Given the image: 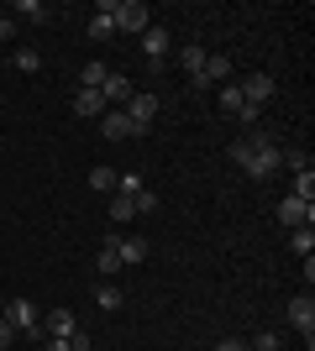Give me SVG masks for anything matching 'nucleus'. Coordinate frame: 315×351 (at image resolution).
I'll return each instance as SVG.
<instances>
[{"instance_id":"4468645a","label":"nucleus","mask_w":315,"mask_h":351,"mask_svg":"<svg viewBox=\"0 0 315 351\" xmlns=\"http://www.w3.org/2000/svg\"><path fill=\"white\" fill-rule=\"evenodd\" d=\"M205 58H210V53H205L200 43H184V47H179V69L189 73V79H195V73L205 69Z\"/></svg>"},{"instance_id":"473e14b6","label":"nucleus","mask_w":315,"mask_h":351,"mask_svg":"<svg viewBox=\"0 0 315 351\" xmlns=\"http://www.w3.org/2000/svg\"><path fill=\"white\" fill-rule=\"evenodd\" d=\"M43 351H69V341H63V336H47V341H43Z\"/></svg>"},{"instance_id":"5701e85b","label":"nucleus","mask_w":315,"mask_h":351,"mask_svg":"<svg viewBox=\"0 0 315 351\" xmlns=\"http://www.w3.org/2000/svg\"><path fill=\"white\" fill-rule=\"evenodd\" d=\"M294 199L315 205V173H310V168H305V173H294Z\"/></svg>"},{"instance_id":"423d86ee","label":"nucleus","mask_w":315,"mask_h":351,"mask_svg":"<svg viewBox=\"0 0 315 351\" xmlns=\"http://www.w3.org/2000/svg\"><path fill=\"white\" fill-rule=\"evenodd\" d=\"M289 325L305 336V346L315 341V299L310 293H300V299H289Z\"/></svg>"},{"instance_id":"4be33fe9","label":"nucleus","mask_w":315,"mask_h":351,"mask_svg":"<svg viewBox=\"0 0 315 351\" xmlns=\"http://www.w3.org/2000/svg\"><path fill=\"white\" fill-rule=\"evenodd\" d=\"M11 16H21V21H47V5L43 0H21V5H11Z\"/></svg>"},{"instance_id":"c756f323","label":"nucleus","mask_w":315,"mask_h":351,"mask_svg":"<svg viewBox=\"0 0 315 351\" xmlns=\"http://www.w3.org/2000/svg\"><path fill=\"white\" fill-rule=\"evenodd\" d=\"M69 351H95V346H90V336H84V330H74V336H69Z\"/></svg>"},{"instance_id":"9b49d317","label":"nucleus","mask_w":315,"mask_h":351,"mask_svg":"<svg viewBox=\"0 0 315 351\" xmlns=\"http://www.w3.org/2000/svg\"><path fill=\"white\" fill-rule=\"evenodd\" d=\"M100 132H105V142H132V121H126V110H105Z\"/></svg>"},{"instance_id":"2f4dec72","label":"nucleus","mask_w":315,"mask_h":351,"mask_svg":"<svg viewBox=\"0 0 315 351\" xmlns=\"http://www.w3.org/2000/svg\"><path fill=\"white\" fill-rule=\"evenodd\" d=\"M215 351H253V346H247V341H237V336H231V341H221V346H215Z\"/></svg>"},{"instance_id":"cd10ccee","label":"nucleus","mask_w":315,"mask_h":351,"mask_svg":"<svg viewBox=\"0 0 315 351\" xmlns=\"http://www.w3.org/2000/svg\"><path fill=\"white\" fill-rule=\"evenodd\" d=\"M137 189H142V178H137V173H116V194H126V199H132Z\"/></svg>"},{"instance_id":"c85d7f7f","label":"nucleus","mask_w":315,"mask_h":351,"mask_svg":"<svg viewBox=\"0 0 315 351\" xmlns=\"http://www.w3.org/2000/svg\"><path fill=\"white\" fill-rule=\"evenodd\" d=\"M257 116H263L257 105H242V110H237V126H257Z\"/></svg>"},{"instance_id":"9d476101","label":"nucleus","mask_w":315,"mask_h":351,"mask_svg":"<svg viewBox=\"0 0 315 351\" xmlns=\"http://www.w3.org/2000/svg\"><path fill=\"white\" fill-rule=\"evenodd\" d=\"M279 220L300 231V226H310V220H315V205H305V199H294V194H289L284 205H279Z\"/></svg>"},{"instance_id":"0eeeda50","label":"nucleus","mask_w":315,"mask_h":351,"mask_svg":"<svg viewBox=\"0 0 315 351\" xmlns=\"http://www.w3.org/2000/svg\"><path fill=\"white\" fill-rule=\"evenodd\" d=\"M242 100L263 110V105L273 100V73H263V69H257V73H247V79H242Z\"/></svg>"},{"instance_id":"aec40b11","label":"nucleus","mask_w":315,"mask_h":351,"mask_svg":"<svg viewBox=\"0 0 315 351\" xmlns=\"http://www.w3.org/2000/svg\"><path fill=\"white\" fill-rule=\"evenodd\" d=\"M289 247L300 252V257H315V231H310V226H300V231H289Z\"/></svg>"},{"instance_id":"f03ea898","label":"nucleus","mask_w":315,"mask_h":351,"mask_svg":"<svg viewBox=\"0 0 315 351\" xmlns=\"http://www.w3.org/2000/svg\"><path fill=\"white\" fill-rule=\"evenodd\" d=\"M0 320L11 325V330H21V336H32V341H47L43 315H37V304H32V299H11V304L0 309Z\"/></svg>"},{"instance_id":"7c9ffc66","label":"nucleus","mask_w":315,"mask_h":351,"mask_svg":"<svg viewBox=\"0 0 315 351\" xmlns=\"http://www.w3.org/2000/svg\"><path fill=\"white\" fill-rule=\"evenodd\" d=\"M16 37V16H0V43H11Z\"/></svg>"},{"instance_id":"a878e982","label":"nucleus","mask_w":315,"mask_h":351,"mask_svg":"<svg viewBox=\"0 0 315 351\" xmlns=\"http://www.w3.org/2000/svg\"><path fill=\"white\" fill-rule=\"evenodd\" d=\"M95 304L100 309H121V289L116 283H100V289H95Z\"/></svg>"},{"instance_id":"412c9836","label":"nucleus","mask_w":315,"mask_h":351,"mask_svg":"<svg viewBox=\"0 0 315 351\" xmlns=\"http://www.w3.org/2000/svg\"><path fill=\"white\" fill-rule=\"evenodd\" d=\"M16 69H21V73H37V69H43V53H37V47H16Z\"/></svg>"},{"instance_id":"f8f14e48","label":"nucleus","mask_w":315,"mask_h":351,"mask_svg":"<svg viewBox=\"0 0 315 351\" xmlns=\"http://www.w3.org/2000/svg\"><path fill=\"white\" fill-rule=\"evenodd\" d=\"M100 95H105V105H126L137 89H132V79H126V73H110V79L100 84Z\"/></svg>"},{"instance_id":"f704fd0d","label":"nucleus","mask_w":315,"mask_h":351,"mask_svg":"<svg viewBox=\"0 0 315 351\" xmlns=\"http://www.w3.org/2000/svg\"><path fill=\"white\" fill-rule=\"evenodd\" d=\"M0 309H5V299H0Z\"/></svg>"},{"instance_id":"f3484780","label":"nucleus","mask_w":315,"mask_h":351,"mask_svg":"<svg viewBox=\"0 0 315 351\" xmlns=\"http://www.w3.org/2000/svg\"><path fill=\"white\" fill-rule=\"evenodd\" d=\"M90 189H95V194H116V168L95 162V168H90Z\"/></svg>"},{"instance_id":"2eb2a0df","label":"nucleus","mask_w":315,"mask_h":351,"mask_svg":"<svg viewBox=\"0 0 315 351\" xmlns=\"http://www.w3.org/2000/svg\"><path fill=\"white\" fill-rule=\"evenodd\" d=\"M105 79H110V69H105L100 58H90V63H84V69H79V89H100Z\"/></svg>"},{"instance_id":"39448f33","label":"nucleus","mask_w":315,"mask_h":351,"mask_svg":"<svg viewBox=\"0 0 315 351\" xmlns=\"http://www.w3.org/2000/svg\"><path fill=\"white\" fill-rule=\"evenodd\" d=\"M168 53H174V37H168V27H158V21H152V27L142 32V58H148L152 69H163Z\"/></svg>"},{"instance_id":"1a4fd4ad","label":"nucleus","mask_w":315,"mask_h":351,"mask_svg":"<svg viewBox=\"0 0 315 351\" xmlns=\"http://www.w3.org/2000/svg\"><path fill=\"white\" fill-rule=\"evenodd\" d=\"M116 257H121V267H142L148 263V241L142 236H116Z\"/></svg>"},{"instance_id":"20e7f679","label":"nucleus","mask_w":315,"mask_h":351,"mask_svg":"<svg viewBox=\"0 0 315 351\" xmlns=\"http://www.w3.org/2000/svg\"><path fill=\"white\" fill-rule=\"evenodd\" d=\"M121 110H126V121H132V136H148L152 121H158V95H132Z\"/></svg>"},{"instance_id":"a211bd4d","label":"nucleus","mask_w":315,"mask_h":351,"mask_svg":"<svg viewBox=\"0 0 315 351\" xmlns=\"http://www.w3.org/2000/svg\"><path fill=\"white\" fill-rule=\"evenodd\" d=\"M242 105H247V100H242V84H221V116H231V121H237V110H242Z\"/></svg>"},{"instance_id":"72a5a7b5","label":"nucleus","mask_w":315,"mask_h":351,"mask_svg":"<svg viewBox=\"0 0 315 351\" xmlns=\"http://www.w3.org/2000/svg\"><path fill=\"white\" fill-rule=\"evenodd\" d=\"M11 336H16V330H11V325H5V320H0V351L11 346Z\"/></svg>"},{"instance_id":"ddd939ff","label":"nucleus","mask_w":315,"mask_h":351,"mask_svg":"<svg viewBox=\"0 0 315 351\" xmlns=\"http://www.w3.org/2000/svg\"><path fill=\"white\" fill-rule=\"evenodd\" d=\"M43 330H47V336H63V341H69V336H74V330H79L74 309H53V315H47V320H43Z\"/></svg>"},{"instance_id":"bb28decb","label":"nucleus","mask_w":315,"mask_h":351,"mask_svg":"<svg viewBox=\"0 0 315 351\" xmlns=\"http://www.w3.org/2000/svg\"><path fill=\"white\" fill-rule=\"evenodd\" d=\"M247 346H253V351H284V341H279V330H257Z\"/></svg>"},{"instance_id":"6ab92c4d","label":"nucleus","mask_w":315,"mask_h":351,"mask_svg":"<svg viewBox=\"0 0 315 351\" xmlns=\"http://www.w3.org/2000/svg\"><path fill=\"white\" fill-rule=\"evenodd\" d=\"M110 220L116 226H126V220H137V205L126 199V194H110Z\"/></svg>"},{"instance_id":"393cba45","label":"nucleus","mask_w":315,"mask_h":351,"mask_svg":"<svg viewBox=\"0 0 315 351\" xmlns=\"http://www.w3.org/2000/svg\"><path fill=\"white\" fill-rule=\"evenodd\" d=\"M132 205H137V215H152V210H158V189H148V184H142V189L132 194Z\"/></svg>"},{"instance_id":"dca6fc26","label":"nucleus","mask_w":315,"mask_h":351,"mask_svg":"<svg viewBox=\"0 0 315 351\" xmlns=\"http://www.w3.org/2000/svg\"><path fill=\"white\" fill-rule=\"evenodd\" d=\"M95 273H121V257H116V236H105V247H100V257H95Z\"/></svg>"},{"instance_id":"b1692460","label":"nucleus","mask_w":315,"mask_h":351,"mask_svg":"<svg viewBox=\"0 0 315 351\" xmlns=\"http://www.w3.org/2000/svg\"><path fill=\"white\" fill-rule=\"evenodd\" d=\"M90 37L95 43H110V37H116V21H110V16H90Z\"/></svg>"},{"instance_id":"6e6552de","label":"nucleus","mask_w":315,"mask_h":351,"mask_svg":"<svg viewBox=\"0 0 315 351\" xmlns=\"http://www.w3.org/2000/svg\"><path fill=\"white\" fill-rule=\"evenodd\" d=\"M105 110H110V105H105L100 89H79V95H74V116H79V121H100Z\"/></svg>"},{"instance_id":"f257e3e1","label":"nucleus","mask_w":315,"mask_h":351,"mask_svg":"<svg viewBox=\"0 0 315 351\" xmlns=\"http://www.w3.org/2000/svg\"><path fill=\"white\" fill-rule=\"evenodd\" d=\"M226 152H231V162H237L247 178H257V184H268V178L279 173V142H273V136H237Z\"/></svg>"},{"instance_id":"7ed1b4c3","label":"nucleus","mask_w":315,"mask_h":351,"mask_svg":"<svg viewBox=\"0 0 315 351\" xmlns=\"http://www.w3.org/2000/svg\"><path fill=\"white\" fill-rule=\"evenodd\" d=\"M110 21H116V37H121V32H126V37H142V32L152 27V11L142 5V0H121Z\"/></svg>"}]
</instances>
